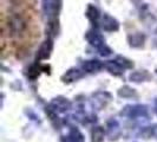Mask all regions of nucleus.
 I'll return each mask as SVG.
<instances>
[]
</instances>
